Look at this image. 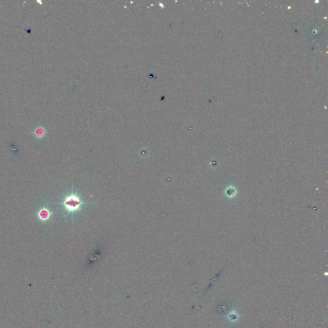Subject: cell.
<instances>
[{"label": "cell", "mask_w": 328, "mask_h": 328, "mask_svg": "<svg viewBox=\"0 0 328 328\" xmlns=\"http://www.w3.org/2000/svg\"><path fill=\"white\" fill-rule=\"evenodd\" d=\"M38 215L40 220L45 221L48 220L50 218L51 216V212L46 208H43L40 210V211H39Z\"/></svg>", "instance_id": "7a4b0ae2"}, {"label": "cell", "mask_w": 328, "mask_h": 328, "mask_svg": "<svg viewBox=\"0 0 328 328\" xmlns=\"http://www.w3.org/2000/svg\"><path fill=\"white\" fill-rule=\"evenodd\" d=\"M83 204H84V202L80 199L78 196L75 194H71L66 196L63 202L65 210L71 214L79 211Z\"/></svg>", "instance_id": "6da1fadb"}, {"label": "cell", "mask_w": 328, "mask_h": 328, "mask_svg": "<svg viewBox=\"0 0 328 328\" xmlns=\"http://www.w3.org/2000/svg\"><path fill=\"white\" fill-rule=\"evenodd\" d=\"M33 134L35 135L36 137L39 139L43 138L46 135V129L43 126H39L36 128V129L34 130Z\"/></svg>", "instance_id": "3957f363"}]
</instances>
